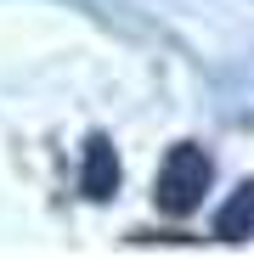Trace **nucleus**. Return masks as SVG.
Instances as JSON below:
<instances>
[{"instance_id": "obj_3", "label": "nucleus", "mask_w": 254, "mask_h": 259, "mask_svg": "<svg viewBox=\"0 0 254 259\" xmlns=\"http://www.w3.org/2000/svg\"><path fill=\"white\" fill-rule=\"evenodd\" d=\"M215 237H221V242H243V237H254V181H243V186L226 197V208L215 214Z\"/></svg>"}, {"instance_id": "obj_2", "label": "nucleus", "mask_w": 254, "mask_h": 259, "mask_svg": "<svg viewBox=\"0 0 254 259\" xmlns=\"http://www.w3.org/2000/svg\"><path fill=\"white\" fill-rule=\"evenodd\" d=\"M79 192L91 197V203H107L119 192V152L113 141L91 136V147H85V169H79Z\"/></svg>"}, {"instance_id": "obj_1", "label": "nucleus", "mask_w": 254, "mask_h": 259, "mask_svg": "<svg viewBox=\"0 0 254 259\" xmlns=\"http://www.w3.org/2000/svg\"><path fill=\"white\" fill-rule=\"evenodd\" d=\"M209 175L215 169H209L203 147H175L158 169V208L164 214H192L203 203V192H209Z\"/></svg>"}]
</instances>
